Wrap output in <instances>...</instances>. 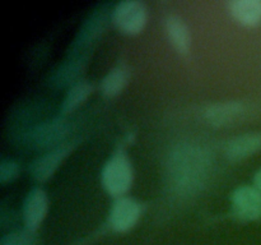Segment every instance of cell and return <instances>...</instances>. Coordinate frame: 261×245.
Returning a JSON list of instances; mask_svg holds the SVG:
<instances>
[{"label":"cell","mask_w":261,"mask_h":245,"mask_svg":"<svg viewBox=\"0 0 261 245\" xmlns=\"http://www.w3.org/2000/svg\"><path fill=\"white\" fill-rule=\"evenodd\" d=\"M168 166L172 185L181 190L195 189L208 171V153L195 145H181L172 152Z\"/></svg>","instance_id":"cell-1"},{"label":"cell","mask_w":261,"mask_h":245,"mask_svg":"<svg viewBox=\"0 0 261 245\" xmlns=\"http://www.w3.org/2000/svg\"><path fill=\"white\" fill-rule=\"evenodd\" d=\"M133 180H134V170H133L132 161L124 151H116L102 167V186L111 197L120 198L130 190Z\"/></svg>","instance_id":"cell-2"},{"label":"cell","mask_w":261,"mask_h":245,"mask_svg":"<svg viewBox=\"0 0 261 245\" xmlns=\"http://www.w3.org/2000/svg\"><path fill=\"white\" fill-rule=\"evenodd\" d=\"M111 20L120 32L130 36L138 35L147 26V5L139 0L117 3L111 12Z\"/></svg>","instance_id":"cell-3"},{"label":"cell","mask_w":261,"mask_h":245,"mask_svg":"<svg viewBox=\"0 0 261 245\" xmlns=\"http://www.w3.org/2000/svg\"><path fill=\"white\" fill-rule=\"evenodd\" d=\"M142 216V204L132 197H120L112 202L107 217L110 229L115 232H127Z\"/></svg>","instance_id":"cell-4"},{"label":"cell","mask_w":261,"mask_h":245,"mask_svg":"<svg viewBox=\"0 0 261 245\" xmlns=\"http://www.w3.org/2000/svg\"><path fill=\"white\" fill-rule=\"evenodd\" d=\"M78 140H66L63 144L51 148L43 155L38 156L30 166V173L36 181H47L55 174L63 161L75 150Z\"/></svg>","instance_id":"cell-5"},{"label":"cell","mask_w":261,"mask_h":245,"mask_svg":"<svg viewBox=\"0 0 261 245\" xmlns=\"http://www.w3.org/2000/svg\"><path fill=\"white\" fill-rule=\"evenodd\" d=\"M232 214L242 222L261 218V193L254 185H241L231 194Z\"/></svg>","instance_id":"cell-6"},{"label":"cell","mask_w":261,"mask_h":245,"mask_svg":"<svg viewBox=\"0 0 261 245\" xmlns=\"http://www.w3.org/2000/svg\"><path fill=\"white\" fill-rule=\"evenodd\" d=\"M48 211V197L42 188H33L25 195L22 207L23 224L25 230L35 232L45 219Z\"/></svg>","instance_id":"cell-7"},{"label":"cell","mask_w":261,"mask_h":245,"mask_svg":"<svg viewBox=\"0 0 261 245\" xmlns=\"http://www.w3.org/2000/svg\"><path fill=\"white\" fill-rule=\"evenodd\" d=\"M69 125L65 120L55 119L38 125L28 135L30 143L37 148H55L66 142Z\"/></svg>","instance_id":"cell-8"},{"label":"cell","mask_w":261,"mask_h":245,"mask_svg":"<svg viewBox=\"0 0 261 245\" xmlns=\"http://www.w3.org/2000/svg\"><path fill=\"white\" fill-rule=\"evenodd\" d=\"M245 109V104L241 101H221L208 105L204 109L203 116L209 125L221 128L236 121Z\"/></svg>","instance_id":"cell-9"},{"label":"cell","mask_w":261,"mask_h":245,"mask_svg":"<svg viewBox=\"0 0 261 245\" xmlns=\"http://www.w3.org/2000/svg\"><path fill=\"white\" fill-rule=\"evenodd\" d=\"M261 151V132H250L237 135L227 142L224 155L232 162L246 160Z\"/></svg>","instance_id":"cell-10"},{"label":"cell","mask_w":261,"mask_h":245,"mask_svg":"<svg viewBox=\"0 0 261 245\" xmlns=\"http://www.w3.org/2000/svg\"><path fill=\"white\" fill-rule=\"evenodd\" d=\"M165 30L173 48L186 55L191 48V33L185 20L178 15H168L165 19Z\"/></svg>","instance_id":"cell-11"},{"label":"cell","mask_w":261,"mask_h":245,"mask_svg":"<svg viewBox=\"0 0 261 245\" xmlns=\"http://www.w3.org/2000/svg\"><path fill=\"white\" fill-rule=\"evenodd\" d=\"M132 78V69L127 64H119L114 66L99 83V91L106 97H115L121 93L129 84Z\"/></svg>","instance_id":"cell-12"},{"label":"cell","mask_w":261,"mask_h":245,"mask_svg":"<svg viewBox=\"0 0 261 245\" xmlns=\"http://www.w3.org/2000/svg\"><path fill=\"white\" fill-rule=\"evenodd\" d=\"M228 8L232 17L240 24L255 27L261 23V0H233Z\"/></svg>","instance_id":"cell-13"},{"label":"cell","mask_w":261,"mask_h":245,"mask_svg":"<svg viewBox=\"0 0 261 245\" xmlns=\"http://www.w3.org/2000/svg\"><path fill=\"white\" fill-rule=\"evenodd\" d=\"M94 86L89 81H79L70 86L61 104L60 111L63 115L70 114L78 109L93 92Z\"/></svg>","instance_id":"cell-14"},{"label":"cell","mask_w":261,"mask_h":245,"mask_svg":"<svg viewBox=\"0 0 261 245\" xmlns=\"http://www.w3.org/2000/svg\"><path fill=\"white\" fill-rule=\"evenodd\" d=\"M0 245H35V236L28 230L10 232L2 237Z\"/></svg>","instance_id":"cell-15"},{"label":"cell","mask_w":261,"mask_h":245,"mask_svg":"<svg viewBox=\"0 0 261 245\" xmlns=\"http://www.w3.org/2000/svg\"><path fill=\"white\" fill-rule=\"evenodd\" d=\"M19 175V165L12 158H3L0 162V183L7 184Z\"/></svg>","instance_id":"cell-16"},{"label":"cell","mask_w":261,"mask_h":245,"mask_svg":"<svg viewBox=\"0 0 261 245\" xmlns=\"http://www.w3.org/2000/svg\"><path fill=\"white\" fill-rule=\"evenodd\" d=\"M252 181H254V186L257 189V190L261 193V168L255 173L254 175V179H252Z\"/></svg>","instance_id":"cell-17"}]
</instances>
